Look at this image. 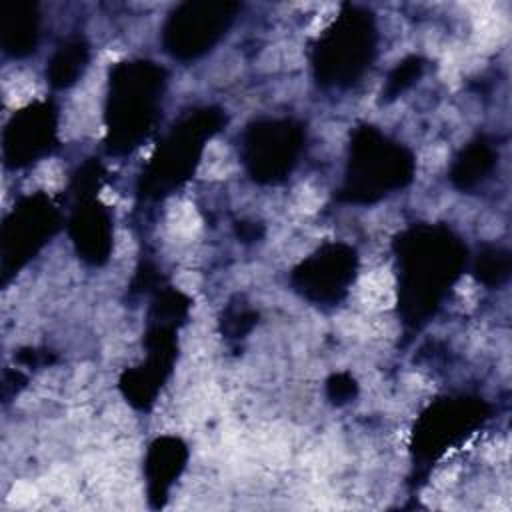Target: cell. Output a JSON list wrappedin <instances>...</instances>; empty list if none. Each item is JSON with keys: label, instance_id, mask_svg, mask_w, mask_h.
<instances>
[{"label": "cell", "instance_id": "1", "mask_svg": "<svg viewBox=\"0 0 512 512\" xmlns=\"http://www.w3.org/2000/svg\"><path fill=\"white\" fill-rule=\"evenodd\" d=\"M2 36L6 50L14 54L34 42V12L30 4H6L2 8Z\"/></svg>", "mask_w": 512, "mask_h": 512}]
</instances>
